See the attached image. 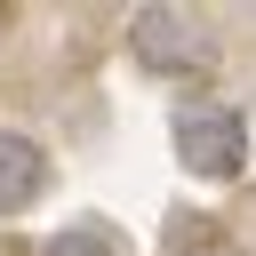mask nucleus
<instances>
[{"label": "nucleus", "instance_id": "1", "mask_svg": "<svg viewBox=\"0 0 256 256\" xmlns=\"http://www.w3.org/2000/svg\"><path fill=\"white\" fill-rule=\"evenodd\" d=\"M128 56L144 64V72H168V80H208L216 72V56H224V40H216V24L208 16H192V8H136L128 16Z\"/></svg>", "mask_w": 256, "mask_h": 256}, {"label": "nucleus", "instance_id": "2", "mask_svg": "<svg viewBox=\"0 0 256 256\" xmlns=\"http://www.w3.org/2000/svg\"><path fill=\"white\" fill-rule=\"evenodd\" d=\"M168 136H176V160L192 176H208V184H232L248 168V120L232 104H176Z\"/></svg>", "mask_w": 256, "mask_h": 256}, {"label": "nucleus", "instance_id": "3", "mask_svg": "<svg viewBox=\"0 0 256 256\" xmlns=\"http://www.w3.org/2000/svg\"><path fill=\"white\" fill-rule=\"evenodd\" d=\"M48 192V152L24 128H0V216H24Z\"/></svg>", "mask_w": 256, "mask_h": 256}, {"label": "nucleus", "instance_id": "4", "mask_svg": "<svg viewBox=\"0 0 256 256\" xmlns=\"http://www.w3.org/2000/svg\"><path fill=\"white\" fill-rule=\"evenodd\" d=\"M40 256H120L112 248V232L104 224H64V232H48V248Z\"/></svg>", "mask_w": 256, "mask_h": 256}, {"label": "nucleus", "instance_id": "5", "mask_svg": "<svg viewBox=\"0 0 256 256\" xmlns=\"http://www.w3.org/2000/svg\"><path fill=\"white\" fill-rule=\"evenodd\" d=\"M176 256H232V248H224L216 232H200V240H192V248H176Z\"/></svg>", "mask_w": 256, "mask_h": 256}]
</instances>
